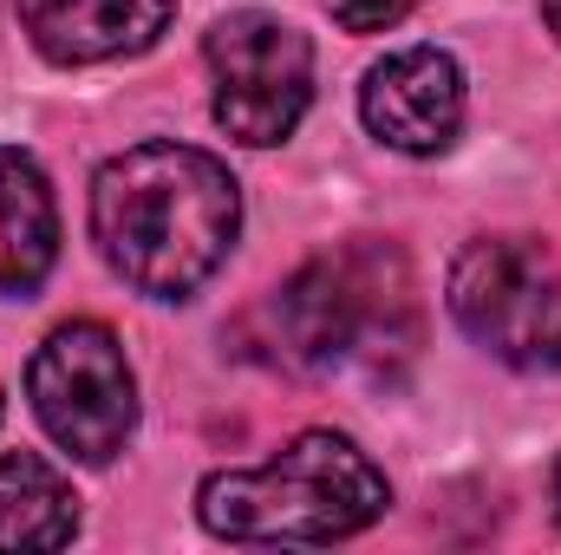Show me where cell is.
Returning <instances> with one entry per match:
<instances>
[{"label": "cell", "instance_id": "cell-1", "mask_svg": "<svg viewBox=\"0 0 561 555\" xmlns=\"http://www.w3.org/2000/svg\"><path fill=\"white\" fill-rule=\"evenodd\" d=\"M242 190L196 144L150 138L118 150L92 183V242L150 301H190L236 249Z\"/></svg>", "mask_w": 561, "mask_h": 555}, {"label": "cell", "instance_id": "cell-2", "mask_svg": "<svg viewBox=\"0 0 561 555\" xmlns=\"http://www.w3.org/2000/svg\"><path fill=\"white\" fill-rule=\"evenodd\" d=\"M268 360L287 373H340V366H386V353L419 347L412 269L392 242H346L280 281L262 307Z\"/></svg>", "mask_w": 561, "mask_h": 555}, {"label": "cell", "instance_id": "cell-3", "mask_svg": "<svg viewBox=\"0 0 561 555\" xmlns=\"http://www.w3.org/2000/svg\"><path fill=\"white\" fill-rule=\"evenodd\" d=\"M392 484L340 431H300L255 471H216L196 490V517L229 543H340L379 523Z\"/></svg>", "mask_w": 561, "mask_h": 555}, {"label": "cell", "instance_id": "cell-4", "mask_svg": "<svg viewBox=\"0 0 561 555\" xmlns=\"http://www.w3.org/2000/svg\"><path fill=\"white\" fill-rule=\"evenodd\" d=\"M450 314L516 373L561 366V269L529 236H477L450 262Z\"/></svg>", "mask_w": 561, "mask_h": 555}, {"label": "cell", "instance_id": "cell-5", "mask_svg": "<svg viewBox=\"0 0 561 555\" xmlns=\"http://www.w3.org/2000/svg\"><path fill=\"white\" fill-rule=\"evenodd\" d=\"M26 399L59 451L79 464H112L138 431V380L105 320H66L26 366Z\"/></svg>", "mask_w": 561, "mask_h": 555}, {"label": "cell", "instance_id": "cell-6", "mask_svg": "<svg viewBox=\"0 0 561 555\" xmlns=\"http://www.w3.org/2000/svg\"><path fill=\"white\" fill-rule=\"evenodd\" d=\"M216 79V125L236 144H280L313 105V46L300 26L262 7H236L203 39Z\"/></svg>", "mask_w": 561, "mask_h": 555}, {"label": "cell", "instance_id": "cell-7", "mask_svg": "<svg viewBox=\"0 0 561 555\" xmlns=\"http://www.w3.org/2000/svg\"><path fill=\"white\" fill-rule=\"evenodd\" d=\"M366 132L405 157H437L463 125V66L437 46L386 53L359 86Z\"/></svg>", "mask_w": 561, "mask_h": 555}, {"label": "cell", "instance_id": "cell-8", "mask_svg": "<svg viewBox=\"0 0 561 555\" xmlns=\"http://www.w3.org/2000/svg\"><path fill=\"white\" fill-rule=\"evenodd\" d=\"M26 39L53 66H105L157 46L176 0H13Z\"/></svg>", "mask_w": 561, "mask_h": 555}, {"label": "cell", "instance_id": "cell-9", "mask_svg": "<svg viewBox=\"0 0 561 555\" xmlns=\"http://www.w3.org/2000/svg\"><path fill=\"white\" fill-rule=\"evenodd\" d=\"M59 262V203L26 150L0 144V294H33Z\"/></svg>", "mask_w": 561, "mask_h": 555}, {"label": "cell", "instance_id": "cell-10", "mask_svg": "<svg viewBox=\"0 0 561 555\" xmlns=\"http://www.w3.org/2000/svg\"><path fill=\"white\" fill-rule=\"evenodd\" d=\"M72 536H79L72 484L33 451H7L0 457V550H66Z\"/></svg>", "mask_w": 561, "mask_h": 555}, {"label": "cell", "instance_id": "cell-11", "mask_svg": "<svg viewBox=\"0 0 561 555\" xmlns=\"http://www.w3.org/2000/svg\"><path fill=\"white\" fill-rule=\"evenodd\" d=\"M412 7H424V0H327V13H333L346 33H386V26H399Z\"/></svg>", "mask_w": 561, "mask_h": 555}, {"label": "cell", "instance_id": "cell-12", "mask_svg": "<svg viewBox=\"0 0 561 555\" xmlns=\"http://www.w3.org/2000/svg\"><path fill=\"white\" fill-rule=\"evenodd\" d=\"M542 20H549V33L561 39V0H542Z\"/></svg>", "mask_w": 561, "mask_h": 555}, {"label": "cell", "instance_id": "cell-13", "mask_svg": "<svg viewBox=\"0 0 561 555\" xmlns=\"http://www.w3.org/2000/svg\"><path fill=\"white\" fill-rule=\"evenodd\" d=\"M556 517H561V464H556Z\"/></svg>", "mask_w": 561, "mask_h": 555}, {"label": "cell", "instance_id": "cell-14", "mask_svg": "<svg viewBox=\"0 0 561 555\" xmlns=\"http://www.w3.org/2000/svg\"><path fill=\"white\" fill-rule=\"evenodd\" d=\"M0 412H7V406H0Z\"/></svg>", "mask_w": 561, "mask_h": 555}]
</instances>
